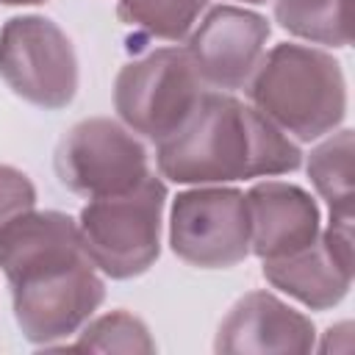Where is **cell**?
<instances>
[{
    "label": "cell",
    "mask_w": 355,
    "mask_h": 355,
    "mask_svg": "<svg viewBox=\"0 0 355 355\" xmlns=\"http://www.w3.org/2000/svg\"><path fill=\"white\" fill-rule=\"evenodd\" d=\"M275 17L288 33L330 44H352V0H277Z\"/></svg>",
    "instance_id": "9a60e30c"
},
{
    "label": "cell",
    "mask_w": 355,
    "mask_h": 355,
    "mask_svg": "<svg viewBox=\"0 0 355 355\" xmlns=\"http://www.w3.org/2000/svg\"><path fill=\"white\" fill-rule=\"evenodd\" d=\"M0 3H8V6H33V3H44V0H0Z\"/></svg>",
    "instance_id": "d6986e66"
},
{
    "label": "cell",
    "mask_w": 355,
    "mask_h": 355,
    "mask_svg": "<svg viewBox=\"0 0 355 355\" xmlns=\"http://www.w3.org/2000/svg\"><path fill=\"white\" fill-rule=\"evenodd\" d=\"M313 322L269 291L244 294L222 319L219 352H311Z\"/></svg>",
    "instance_id": "8fae6325"
},
{
    "label": "cell",
    "mask_w": 355,
    "mask_h": 355,
    "mask_svg": "<svg viewBox=\"0 0 355 355\" xmlns=\"http://www.w3.org/2000/svg\"><path fill=\"white\" fill-rule=\"evenodd\" d=\"M250 252L283 258L319 239V208L308 191L283 180H266L247 191Z\"/></svg>",
    "instance_id": "7c38bea8"
},
{
    "label": "cell",
    "mask_w": 355,
    "mask_h": 355,
    "mask_svg": "<svg viewBox=\"0 0 355 355\" xmlns=\"http://www.w3.org/2000/svg\"><path fill=\"white\" fill-rule=\"evenodd\" d=\"M300 147L258 108L225 92H202L191 116L158 141V169L175 183H230L294 172Z\"/></svg>",
    "instance_id": "6da1fadb"
},
{
    "label": "cell",
    "mask_w": 355,
    "mask_h": 355,
    "mask_svg": "<svg viewBox=\"0 0 355 355\" xmlns=\"http://www.w3.org/2000/svg\"><path fill=\"white\" fill-rule=\"evenodd\" d=\"M8 283L22 336L44 347L78 333L105 297L103 277L86 252L33 266Z\"/></svg>",
    "instance_id": "277c9868"
},
{
    "label": "cell",
    "mask_w": 355,
    "mask_h": 355,
    "mask_svg": "<svg viewBox=\"0 0 355 355\" xmlns=\"http://www.w3.org/2000/svg\"><path fill=\"white\" fill-rule=\"evenodd\" d=\"M205 0H119V19L155 39H183L197 22Z\"/></svg>",
    "instance_id": "2e32d148"
},
{
    "label": "cell",
    "mask_w": 355,
    "mask_h": 355,
    "mask_svg": "<svg viewBox=\"0 0 355 355\" xmlns=\"http://www.w3.org/2000/svg\"><path fill=\"white\" fill-rule=\"evenodd\" d=\"M69 347L92 352H153L155 341L150 338V330L139 316L128 311H111L86 324L80 330V338Z\"/></svg>",
    "instance_id": "e0dca14e"
},
{
    "label": "cell",
    "mask_w": 355,
    "mask_h": 355,
    "mask_svg": "<svg viewBox=\"0 0 355 355\" xmlns=\"http://www.w3.org/2000/svg\"><path fill=\"white\" fill-rule=\"evenodd\" d=\"M172 252L200 269H227L250 255L247 194L222 186L178 194L169 216Z\"/></svg>",
    "instance_id": "ba28073f"
},
{
    "label": "cell",
    "mask_w": 355,
    "mask_h": 355,
    "mask_svg": "<svg viewBox=\"0 0 355 355\" xmlns=\"http://www.w3.org/2000/svg\"><path fill=\"white\" fill-rule=\"evenodd\" d=\"M0 78L39 108H64L78 92L75 47L53 19L14 17L0 31Z\"/></svg>",
    "instance_id": "8992f818"
},
{
    "label": "cell",
    "mask_w": 355,
    "mask_h": 355,
    "mask_svg": "<svg viewBox=\"0 0 355 355\" xmlns=\"http://www.w3.org/2000/svg\"><path fill=\"white\" fill-rule=\"evenodd\" d=\"M36 189L25 172L0 164V230L8 227L17 216L33 211Z\"/></svg>",
    "instance_id": "ac0fdd59"
},
{
    "label": "cell",
    "mask_w": 355,
    "mask_h": 355,
    "mask_svg": "<svg viewBox=\"0 0 355 355\" xmlns=\"http://www.w3.org/2000/svg\"><path fill=\"white\" fill-rule=\"evenodd\" d=\"M58 180L83 197H111L136 189L147 175V150L130 128L92 116L67 130L55 150Z\"/></svg>",
    "instance_id": "52a82bcc"
},
{
    "label": "cell",
    "mask_w": 355,
    "mask_h": 355,
    "mask_svg": "<svg viewBox=\"0 0 355 355\" xmlns=\"http://www.w3.org/2000/svg\"><path fill=\"white\" fill-rule=\"evenodd\" d=\"M244 3H266V0H244Z\"/></svg>",
    "instance_id": "ffe728a7"
},
{
    "label": "cell",
    "mask_w": 355,
    "mask_h": 355,
    "mask_svg": "<svg viewBox=\"0 0 355 355\" xmlns=\"http://www.w3.org/2000/svg\"><path fill=\"white\" fill-rule=\"evenodd\" d=\"M202 78L186 50L164 47L122 67L114 83V105L133 133L164 141L197 108Z\"/></svg>",
    "instance_id": "5b68a950"
},
{
    "label": "cell",
    "mask_w": 355,
    "mask_h": 355,
    "mask_svg": "<svg viewBox=\"0 0 355 355\" xmlns=\"http://www.w3.org/2000/svg\"><path fill=\"white\" fill-rule=\"evenodd\" d=\"M308 178L330 208V222L352 225V133L338 130L308 155Z\"/></svg>",
    "instance_id": "5bb4252c"
},
{
    "label": "cell",
    "mask_w": 355,
    "mask_h": 355,
    "mask_svg": "<svg viewBox=\"0 0 355 355\" xmlns=\"http://www.w3.org/2000/svg\"><path fill=\"white\" fill-rule=\"evenodd\" d=\"M269 39V22L239 6H219L208 11L200 28L189 39V58L202 83L233 92L250 83L255 75L263 44Z\"/></svg>",
    "instance_id": "9c48e42d"
},
{
    "label": "cell",
    "mask_w": 355,
    "mask_h": 355,
    "mask_svg": "<svg viewBox=\"0 0 355 355\" xmlns=\"http://www.w3.org/2000/svg\"><path fill=\"white\" fill-rule=\"evenodd\" d=\"M164 202L166 186L155 175H147L130 191L94 197L78 222L89 261L116 280L147 272L161 252Z\"/></svg>",
    "instance_id": "3957f363"
},
{
    "label": "cell",
    "mask_w": 355,
    "mask_h": 355,
    "mask_svg": "<svg viewBox=\"0 0 355 355\" xmlns=\"http://www.w3.org/2000/svg\"><path fill=\"white\" fill-rule=\"evenodd\" d=\"M80 252L86 250L78 222L58 211H28L0 230V269L8 280L33 266Z\"/></svg>",
    "instance_id": "4fadbf2b"
},
{
    "label": "cell",
    "mask_w": 355,
    "mask_h": 355,
    "mask_svg": "<svg viewBox=\"0 0 355 355\" xmlns=\"http://www.w3.org/2000/svg\"><path fill=\"white\" fill-rule=\"evenodd\" d=\"M263 277L313 311L338 305L352 286V225L330 222L305 250L266 258Z\"/></svg>",
    "instance_id": "30bf717a"
},
{
    "label": "cell",
    "mask_w": 355,
    "mask_h": 355,
    "mask_svg": "<svg viewBox=\"0 0 355 355\" xmlns=\"http://www.w3.org/2000/svg\"><path fill=\"white\" fill-rule=\"evenodd\" d=\"M250 97L266 119L302 141L330 133L347 114L341 64L305 44L272 47L250 78Z\"/></svg>",
    "instance_id": "7a4b0ae2"
}]
</instances>
